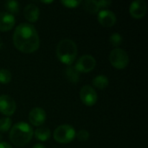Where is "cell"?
Returning a JSON list of instances; mask_svg holds the SVG:
<instances>
[{"label":"cell","instance_id":"cb8c5ba5","mask_svg":"<svg viewBox=\"0 0 148 148\" xmlns=\"http://www.w3.org/2000/svg\"><path fill=\"white\" fill-rule=\"evenodd\" d=\"M111 3H112V2L111 1H108V0H101V1H98V4H99L100 9L101 8L108 7Z\"/></svg>","mask_w":148,"mask_h":148},{"label":"cell","instance_id":"3957f363","mask_svg":"<svg viewBox=\"0 0 148 148\" xmlns=\"http://www.w3.org/2000/svg\"><path fill=\"white\" fill-rule=\"evenodd\" d=\"M77 56V46L72 40L63 39L57 44L56 56L59 61L66 65L71 66Z\"/></svg>","mask_w":148,"mask_h":148},{"label":"cell","instance_id":"44dd1931","mask_svg":"<svg viewBox=\"0 0 148 148\" xmlns=\"http://www.w3.org/2000/svg\"><path fill=\"white\" fill-rule=\"evenodd\" d=\"M122 40H123V38L121 36V34H119V33H113L109 38L110 43L114 47L120 46L122 43Z\"/></svg>","mask_w":148,"mask_h":148},{"label":"cell","instance_id":"7c38bea8","mask_svg":"<svg viewBox=\"0 0 148 148\" xmlns=\"http://www.w3.org/2000/svg\"><path fill=\"white\" fill-rule=\"evenodd\" d=\"M15 25V17L8 12H0V31H8Z\"/></svg>","mask_w":148,"mask_h":148},{"label":"cell","instance_id":"4316f807","mask_svg":"<svg viewBox=\"0 0 148 148\" xmlns=\"http://www.w3.org/2000/svg\"><path fill=\"white\" fill-rule=\"evenodd\" d=\"M52 2L53 1H42V3H50Z\"/></svg>","mask_w":148,"mask_h":148},{"label":"cell","instance_id":"9a60e30c","mask_svg":"<svg viewBox=\"0 0 148 148\" xmlns=\"http://www.w3.org/2000/svg\"><path fill=\"white\" fill-rule=\"evenodd\" d=\"M34 134H35V137L40 141H47L50 137V130L45 127L37 128L34 132Z\"/></svg>","mask_w":148,"mask_h":148},{"label":"cell","instance_id":"e0dca14e","mask_svg":"<svg viewBox=\"0 0 148 148\" xmlns=\"http://www.w3.org/2000/svg\"><path fill=\"white\" fill-rule=\"evenodd\" d=\"M84 9L86 11H88L90 14H95L97 13L100 10L98 1L95 0H88L84 2Z\"/></svg>","mask_w":148,"mask_h":148},{"label":"cell","instance_id":"4fadbf2b","mask_svg":"<svg viewBox=\"0 0 148 148\" xmlns=\"http://www.w3.org/2000/svg\"><path fill=\"white\" fill-rule=\"evenodd\" d=\"M39 9L36 5L33 3H29L25 6L23 10V15L24 17L29 22V23H35L39 18Z\"/></svg>","mask_w":148,"mask_h":148},{"label":"cell","instance_id":"6da1fadb","mask_svg":"<svg viewBox=\"0 0 148 148\" xmlns=\"http://www.w3.org/2000/svg\"><path fill=\"white\" fill-rule=\"evenodd\" d=\"M13 43L18 50L29 54L37 50L40 39L36 29L32 24L21 23L14 31Z\"/></svg>","mask_w":148,"mask_h":148},{"label":"cell","instance_id":"277c9868","mask_svg":"<svg viewBox=\"0 0 148 148\" xmlns=\"http://www.w3.org/2000/svg\"><path fill=\"white\" fill-rule=\"evenodd\" d=\"M75 135L76 134L75 128L67 124L61 125L58 127H56L53 134L55 140L62 144L71 142L75 139Z\"/></svg>","mask_w":148,"mask_h":148},{"label":"cell","instance_id":"52a82bcc","mask_svg":"<svg viewBox=\"0 0 148 148\" xmlns=\"http://www.w3.org/2000/svg\"><path fill=\"white\" fill-rule=\"evenodd\" d=\"M16 108L15 101L9 95H0V113L4 115H12Z\"/></svg>","mask_w":148,"mask_h":148},{"label":"cell","instance_id":"603a6c76","mask_svg":"<svg viewBox=\"0 0 148 148\" xmlns=\"http://www.w3.org/2000/svg\"><path fill=\"white\" fill-rule=\"evenodd\" d=\"M80 141H87L89 139V134L87 130H81L79 133L75 135Z\"/></svg>","mask_w":148,"mask_h":148},{"label":"cell","instance_id":"2e32d148","mask_svg":"<svg viewBox=\"0 0 148 148\" xmlns=\"http://www.w3.org/2000/svg\"><path fill=\"white\" fill-rule=\"evenodd\" d=\"M92 82H93V85L99 89H104L108 86V79L107 76H105L103 75L95 76L93 79Z\"/></svg>","mask_w":148,"mask_h":148},{"label":"cell","instance_id":"7a4b0ae2","mask_svg":"<svg viewBox=\"0 0 148 148\" xmlns=\"http://www.w3.org/2000/svg\"><path fill=\"white\" fill-rule=\"evenodd\" d=\"M32 127L26 122H18L14 125L10 132V140L16 147L27 145L33 136Z\"/></svg>","mask_w":148,"mask_h":148},{"label":"cell","instance_id":"ba28073f","mask_svg":"<svg viewBox=\"0 0 148 148\" xmlns=\"http://www.w3.org/2000/svg\"><path fill=\"white\" fill-rule=\"evenodd\" d=\"M80 97L86 106H94L97 101V94L90 86H84L80 91Z\"/></svg>","mask_w":148,"mask_h":148},{"label":"cell","instance_id":"5b68a950","mask_svg":"<svg viewBox=\"0 0 148 148\" xmlns=\"http://www.w3.org/2000/svg\"><path fill=\"white\" fill-rule=\"evenodd\" d=\"M109 61L113 67L117 69H125L129 62V57L127 53L119 48L114 49L109 55Z\"/></svg>","mask_w":148,"mask_h":148},{"label":"cell","instance_id":"ffe728a7","mask_svg":"<svg viewBox=\"0 0 148 148\" xmlns=\"http://www.w3.org/2000/svg\"><path fill=\"white\" fill-rule=\"evenodd\" d=\"M11 127V120L8 117L0 119V132L5 133Z\"/></svg>","mask_w":148,"mask_h":148},{"label":"cell","instance_id":"d4e9b609","mask_svg":"<svg viewBox=\"0 0 148 148\" xmlns=\"http://www.w3.org/2000/svg\"><path fill=\"white\" fill-rule=\"evenodd\" d=\"M0 148H12V147H11V146H10L8 143L1 141V142H0Z\"/></svg>","mask_w":148,"mask_h":148},{"label":"cell","instance_id":"8fae6325","mask_svg":"<svg viewBox=\"0 0 148 148\" xmlns=\"http://www.w3.org/2000/svg\"><path fill=\"white\" fill-rule=\"evenodd\" d=\"M29 120L33 126L39 127L46 121V113L41 108H33L29 114Z\"/></svg>","mask_w":148,"mask_h":148},{"label":"cell","instance_id":"5bb4252c","mask_svg":"<svg viewBox=\"0 0 148 148\" xmlns=\"http://www.w3.org/2000/svg\"><path fill=\"white\" fill-rule=\"evenodd\" d=\"M65 75L67 79L72 83H77L80 79V73L76 70L75 66H69L65 69Z\"/></svg>","mask_w":148,"mask_h":148},{"label":"cell","instance_id":"8992f818","mask_svg":"<svg viewBox=\"0 0 148 148\" xmlns=\"http://www.w3.org/2000/svg\"><path fill=\"white\" fill-rule=\"evenodd\" d=\"M96 65L95 59L90 55H84L79 58L75 68L80 73H88L92 71Z\"/></svg>","mask_w":148,"mask_h":148},{"label":"cell","instance_id":"30bf717a","mask_svg":"<svg viewBox=\"0 0 148 148\" xmlns=\"http://www.w3.org/2000/svg\"><path fill=\"white\" fill-rule=\"evenodd\" d=\"M131 16L136 19L142 18L147 13V4L143 0H137L131 3L129 8Z\"/></svg>","mask_w":148,"mask_h":148},{"label":"cell","instance_id":"d6986e66","mask_svg":"<svg viewBox=\"0 0 148 148\" xmlns=\"http://www.w3.org/2000/svg\"><path fill=\"white\" fill-rule=\"evenodd\" d=\"M10 80H11V73L6 69H0V82L2 84H7L10 82Z\"/></svg>","mask_w":148,"mask_h":148},{"label":"cell","instance_id":"484cf974","mask_svg":"<svg viewBox=\"0 0 148 148\" xmlns=\"http://www.w3.org/2000/svg\"><path fill=\"white\" fill-rule=\"evenodd\" d=\"M32 148H45V147L42 144H36Z\"/></svg>","mask_w":148,"mask_h":148},{"label":"cell","instance_id":"ac0fdd59","mask_svg":"<svg viewBox=\"0 0 148 148\" xmlns=\"http://www.w3.org/2000/svg\"><path fill=\"white\" fill-rule=\"evenodd\" d=\"M4 7L7 10L8 13L9 14L11 13V15L12 14H17L19 12V9H20L19 3L16 1H7L4 3Z\"/></svg>","mask_w":148,"mask_h":148},{"label":"cell","instance_id":"7402d4cb","mask_svg":"<svg viewBox=\"0 0 148 148\" xmlns=\"http://www.w3.org/2000/svg\"><path fill=\"white\" fill-rule=\"evenodd\" d=\"M62 4H63L67 8H76L80 3L81 1H75V0H62Z\"/></svg>","mask_w":148,"mask_h":148},{"label":"cell","instance_id":"9c48e42d","mask_svg":"<svg viewBox=\"0 0 148 148\" xmlns=\"http://www.w3.org/2000/svg\"><path fill=\"white\" fill-rule=\"evenodd\" d=\"M98 22L106 28H110L114 26L116 23V16L115 14L108 10H101L98 13Z\"/></svg>","mask_w":148,"mask_h":148}]
</instances>
